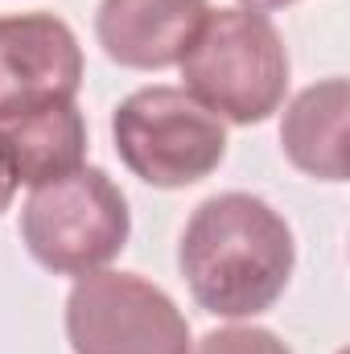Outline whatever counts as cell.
<instances>
[{
	"label": "cell",
	"instance_id": "obj_6",
	"mask_svg": "<svg viewBox=\"0 0 350 354\" xmlns=\"http://www.w3.org/2000/svg\"><path fill=\"white\" fill-rule=\"evenodd\" d=\"M83 87V46L54 12L0 17V124L37 107L75 103Z\"/></svg>",
	"mask_w": 350,
	"mask_h": 354
},
{
	"label": "cell",
	"instance_id": "obj_7",
	"mask_svg": "<svg viewBox=\"0 0 350 354\" xmlns=\"http://www.w3.org/2000/svg\"><path fill=\"white\" fill-rule=\"evenodd\" d=\"M210 0H99L95 41L116 66L165 71L181 62Z\"/></svg>",
	"mask_w": 350,
	"mask_h": 354
},
{
	"label": "cell",
	"instance_id": "obj_1",
	"mask_svg": "<svg viewBox=\"0 0 350 354\" xmlns=\"http://www.w3.org/2000/svg\"><path fill=\"white\" fill-rule=\"evenodd\" d=\"M177 268L198 309L231 322L260 317L293 280L297 239L268 198L227 189L194 206L177 243Z\"/></svg>",
	"mask_w": 350,
	"mask_h": 354
},
{
	"label": "cell",
	"instance_id": "obj_9",
	"mask_svg": "<svg viewBox=\"0 0 350 354\" xmlns=\"http://www.w3.org/2000/svg\"><path fill=\"white\" fill-rule=\"evenodd\" d=\"M0 145L21 185H42L87 161V120L75 103H54L0 124Z\"/></svg>",
	"mask_w": 350,
	"mask_h": 354
},
{
	"label": "cell",
	"instance_id": "obj_2",
	"mask_svg": "<svg viewBox=\"0 0 350 354\" xmlns=\"http://www.w3.org/2000/svg\"><path fill=\"white\" fill-rule=\"evenodd\" d=\"M288 50L268 12L206 8L181 54L185 91L227 124H264L288 95Z\"/></svg>",
	"mask_w": 350,
	"mask_h": 354
},
{
	"label": "cell",
	"instance_id": "obj_10",
	"mask_svg": "<svg viewBox=\"0 0 350 354\" xmlns=\"http://www.w3.org/2000/svg\"><path fill=\"white\" fill-rule=\"evenodd\" d=\"M190 354H293L280 334L264 330V326H223L210 330L198 346H190Z\"/></svg>",
	"mask_w": 350,
	"mask_h": 354
},
{
	"label": "cell",
	"instance_id": "obj_4",
	"mask_svg": "<svg viewBox=\"0 0 350 354\" xmlns=\"http://www.w3.org/2000/svg\"><path fill=\"white\" fill-rule=\"evenodd\" d=\"M111 140L128 174L153 189H185L227 157V128L185 87H140L111 111Z\"/></svg>",
	"mask_w": 350,
	"mask_h": 354
},
{
	"label": "cell",
	"instance_id": "obj_3",
	"mask_svg": "<svg viewBox=\"0 0 350 354\" xmlns=\"http://www.w3.org/2000/svg\"><path fill=\"white\" fill-rule=\"evenodd\" d=\"M132 235V210L124 189L99 165L33 185L21 206V243L54 276H87L107 268Z\"/></svg>",
	"mask_w": 350,
	"mask_h": 354
},
{
	"label": "cell",
	"instance_id": "obj_5",
	"mask_svg": "<svg viewBox=\"0 0 350 354\" xmlns=\"http://www.w3.org/2000/svg\"><path fill=\"white\" fill-rule=\"evenodd\" d=\"M71 354H190V322L177 301L136 272L99 268L66 297Z\"/></svg>",
	"mask_w": 350,
	"mask_h": 354
},
{
	"label": "cell",
	"instance_id": "obj_12",
	"mask_svg": "<svg viewBox=\"0 0 350 354\" xmlns=\"http://www.w3.org/2000/svg\"><path fill=\"white\" fill-rule=\"evenodd\" d=\"M243 8H256V12H268V8H284V4H297V0H239Z\"/></svg>",
	"mask_w": 350,
	"mask_h": 354
},
{
	"label": "cell",
	"instance_id": "obj_11",
	"mask_svg": "<svg viewBox=\"0 0 350 354\" xmlns=\"http://www.w3.org/2000/svg\"><path fill=\"white\" fill-rule=\"evenodd\" d=\"M17 169H12V161H8V153H4V145H0V214L12 206V198H17Z\"/></svg>",
	"mask_w": 350,
	"mask_h": 354
},
{
	"label": "cell",
	"instance_id": "obj_8",
	"mask_svg": "<svg viewBox=\"0 0 350 354\" xmlns=\"http://www.w3.org/2000/svg\"><path fill=\"white\" fill-rule=\"evenodd\" d=\"M347 111L350 87L342 75L305 87L280 120V149L293 169L317 181H347Z\"/></svg>",
	"mask_w": 350,
	"mask_h": 354
}]
</instances>
